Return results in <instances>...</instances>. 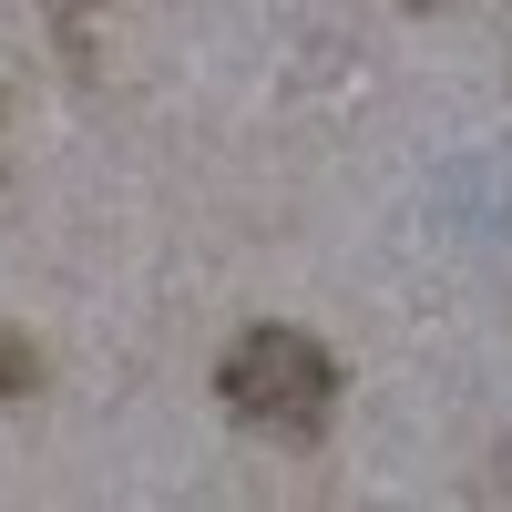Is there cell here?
Here are the masks:
<instances>
[{"label": "cell", "mask_w": 512, "mask_h": 512, "mask_svg": "<svg viewBox=\"0 0 512 512\" xmlns=\"http://www.w3.org/2000/svg\"><path fill=\"white\" fill-rule=\"evenodd\" d=\"M216 400L246 431H267V441H318L328 410H338V359L308 328H246L216 359Z\"/></svg>", "instance_id": "obj_1"}, {"label": "cell", "mask_w": 512, "mask_h": 512, "mask_svg": "<svg viewBox=\"0 0 512 512\" xmlns=\"http://www.w3.org/2000/svg\"><path fill=\"white\" fill-rule=\"evenodd\" d=\"M31 390H41V349L21 328H0V400H31Z\"/></svg>", "instance_id": "obj_2"}, {"label": "cell", "mask_w": 512, "mask_h": 512, "mask_svg": "<svg viewBox=\"0 0 512 512\" xmlns=\"http://www.w3.org/2000/svg\"><path fill=\"white\" fill-rule=\"evenodd\" d=\"M52 11H62V21H82V11H93V0H52Z\"/></svg>", "instance_id": "obj_3"}, {"label": "cell", "mask_w": 512, "mask_h": 512, "mask_svg": "<svg viewBox=\"0 0 512 512\" xmlns=\"http://www.w3.org/2000/svg\"><path fill=\"white\" fill-rule=\"evenodd\" d=\"M410 11H441V0H410Z\"/></svg>", "instance_id": "obj_4"}]
</instances>
